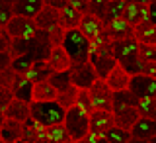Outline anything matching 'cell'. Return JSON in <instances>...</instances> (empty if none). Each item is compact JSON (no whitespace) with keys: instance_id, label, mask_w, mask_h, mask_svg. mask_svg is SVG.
<instances>
[{"instance_id":"9a60e30c","label":"cell","mask_w":156,"mask_h":143,"mask_svg":"<svg viewBox=\"0 0 156 143\" xmlns=\"http://www.w3.org/2000/svg\"><path fill=\"white\" fill-rule=\"evenodd\" d=\"M41 8H43V0H16V2H12V12L18 18L33 20Z\"/></svg>"},{"instance_id":"ffe728a7","label":"cell","mask_w":156,"mask_h":143,"mask_svg":"<svg viewBox=\"0 0 156 143\" xmlns=\"http://www.w3.org/2000/svg\"><path fill=\"white\" fill-rule=\"evenodd\" d=\"M129 75L121 69L119 65H115L113 67V71L109 73V75L105 77V85H107V88H109L111 92H121V90H127V86H129Z\"/></svg>"},{"instance_id":"30bf717a","label":"cell","mask_w":156,"mask_h":143,"mask_svg":"<svg viewBox=\"0 0 156 143\" xmlns=\"http://www.w3.org/2000/svg\"><path fill=\"white\" fill-rule=\"evenodd\" d=\"M49 51H51V43H49L45 32H37L31 39H27V51H26V55L31 57L33 63H35V61H47Z\"/></svg>"},{"instance_id":"4316f807","label":"cell","mask_w":156,"mask_h":143,"mask_svg":"<svg viewBox=\"0 0 156 143\" xmlns=\"http://www.w3.org/2000/svg\"><path fill=\"white\" fill-rule=\"evenodd\" d=\"M136 102H139V100H136L129 90L113 92V96H111V114L121 112V110H125V108H135Z\"/></svg>"},{"instance_id":"1f68e13d","label":"cell","mask_w":156,"mask_h":143,"mask_svg":"<svg viewBox=\"0 0 156 143\" xmlns=\"http://www.w3.org/2000/svg\"><path fill=\"white\" fill-rule=\"evenodd\" d=\"M76 96H78V90L74 86H68L66 90H62V92H57V98H55V102L58 106L62 108V110H68V108H72V106H76Z\"/></svg>"},{"instance_id":"f35d334b","label":"cell","mask_w":156,"mask_h":143,"mask_svg":"<svg viewBox=\"0 0 156 143\" xmlns=\"http://www.w3.org/2000/svg\"><path fill=\"white\" fill-rule=\"evenodd\" d=\"M76 106L80 108V110H84L88 116L94 112V108H92V102H90V96H88L86 90H78V96H76Z\"/></svg>"},{"instance_id":"c3c4849f","label":"cell","mask_w":156,"mask_h":143,"mask_svg":"<svg viewBox=\"0 0 156 143\" xmlns=\"http://www.w3.org/2000/svg\"><path fill=\"white\" fill-rule=\"evenodd\" d=\"M16 143H26V141H23V139H20V141H16Z\"/></svg>"},{"instance_id":"f1b7e54d","label":"cell","mask_w":156,"mask_h":143,"mask_svg":"<svg viewBox=\"0 0 156 143\" xmlns=\"http://www.w3.org/2000/svg\"><path fill=\"white\" fill-rule=\"evenodd\" d=\"M123 6H125V0H109L105 2V14H104V28L107 24L115 22V20H121V12H123Z\"/></svg>"},{"instance_id":"6da1fadb","label":"cell","mask_w":156,"mask_h":143,"mask_svg":"<svg viewBox=\"0 0 156 143\" xmlns=\"http://www.w3.org/2000/svg\"><path fill=\"white\" fill-rule=\"evenodd\" d=\"M61 47L65 49V53L70 59V65H82L88 63V55H90V41L82 36L78 29H66L62 36Z\"/></svg>"},{"instance_id":"836d02e7","label":"cell","mask_w":156,"mask_h":143,"mask_svg":"<svg viewBox=\"0 0 156 143\" xmlns=\"http://www.w3.org/2000/svg\"><path fill=\"white\" fill-rule=\"evenodd\" d=\"M31 65H33V59L29 55H22V57H16L10 61V69L20 77H26V73L31 69Z\"/></svg>"},{"instance_id":"ee69618b","label":"cell","mask_w":156,"mask_h":143,"mask_svg":"<svg viewBox=\"0 0 156 143\" xmlns=\"http://www.w3.org/2000/svg\"><path fill=\"white\" fill-rule=\"evenodd\" d=\"M10 61H12V59H10L8 53H0V73L10 67Z\"/></svg>"},{"instance_id":"f6af8a7d","label":"cell","mask_w":156,"mask_h":143,"mask_svg":"<svg viewBox=\"0 0 156 143\" xmlns=\"http://www.w3.org/2000/svg\"><path fill=\"white\" fill-rule=\"evenodd\" d=\"M127 143H148V141H140V139H133V137H131Z\"/></svg>"},{"instance_id":"5b68a950","label":"cell","mask_w":156,"mask_h":143,"mask_svg":"<svg viewBox=\"0 0 156 143\" xmlns=\"http://www.w3.org/2000/svg\"><path fill=\"white\" fill-rule=\"evenodd\" d=\"M88 96H90V102H92V108L94 110H101V112H111V96L113 92L107 88V85L100 78H96L94 85L88 88Z\"/></svg>"},{"instance_id":"e0dca14e","label":"cell","mask_w":156,"mask_h":143,"mask_svg":"<svg viewBox=\"0 0 156 143\" xmlns=\"http://www.w3.org/2000/svg\"><path fill=\"white\" fill-rule=\"evenodd\" d=\"M131 137L140 141H150L152 137H156V122L154 120H146V118H139L136 124L131 127Z\"/></svg>"},{"instance_id":"5bb4252c","label":"cell","mask_w":156,"mask_h":143,"mask_svg":"<svg viewBox=\"0 0 156 143\" xmlns=\"http://www.w3.org/2000/svg\"><path fill=\"white\" fill-rule=\"evenodd\" d=\"M133 39L139 45H150L156 47V26L148 20L140 22L139 26L133 28Z\"/></svg>"},{"instance_id":"d6986e66","label":"cell","mask_w":156,"mask_h":143,"mask_svg":"<svg viewBox=\"0 0 156 143\" xmlns=\"http://www.w3.org/2000/svg\"><path fill=\"white\" fill-rule=\"evenodd\" d=\"M22 135H23V124L4 118V122L0 124V139L4 143H16L22 139Z\"/></svg>"},{"instance_id":"7402d4cb","label":"cell","mask_w":156,"mask_h":143,"mask_svg":"<svg viewBox=\"0 0 156 143\" xmlns=\"http://www.w3.org/2000/svg\"><path fill=\"white\" fill-rule=\"evenodd\" d=\"M2 116L6 118V120H14V122H20V124H26L29 120V104L20 102V100H12L8 104V108L2 112Z\"/></svg>"},{"instance_id":"f546056e","label":"cell","mask_w":156,"mask_h":143,"mask_svg":"<svg viewBox=\"0 0 156 143\" xmlns=\"http://www.w3.org/2000/svg\"><path fill=\"white\" fill-rule=\"evenodd\" d=\"M139 118H146V120H154L156 122V98H144L139 100L135 106Z\"/></svg>"},{"instance_id":"e575fe53","label":"cell","mask_w":156,"mask_h":143,"mask_svg":"<svg viewBox=\"0 0 156 143\" xmlns=\"http://www.w3.org/2000/svg\"><path fill=\"white\" fill-rule=\"evenodd\" d=\"M101 137H104L107 143H127V141L131 139V134H129V131H123V130H119V127L113 126V127H109V130H107Z\"/></svg>"},{"instance_id":"bcb514c9","label":"cell","mask_w":156,"mask_h":143,"mask_svg":"<svg viewBox=\"0 0 156 143\" xmlns=\"http://www.w3.org/2000/svg\"><path fill=\"white\" fill-rule=\"evenodd\" d=\"M96 143H107V141L104 139V137H98V139H96Z\"/></svg>"},{"instance_id":"ba28073f","label":"cell","mask_w":156,"mask_h":143,"mask_svg":"<svg viewBox=\"0 0 156 143\" xmlns=\"http://www.w3.org/2000/svg\"><path fill=\"white\" fill-rule=\"evenodd\" d=\"M4 32L10 36V39H31V37L39 32V29L35 28L33 20L14 16V18L8 22V26L4 28Z\"/></svg>"},{"instance_id":"8d00e7d4","label":"cell","mask_w":156,"mask_h":143,"mask_svg":"<svg viewBox=\"0 0 156 143\" xmlns=\"http://www.w3.org/2000/svg\"><path fill=\"white\" fill-rule=\"evenodd\" d=\"M14 18V12H12V2L8 0H0V29H4L8 26V22Z\"/></svg>"},{"instance_id":"d590c367","label":"cell","mask_w":156,"mask_h":143,"mask_svg":"<svg viewBox=\"0 0 156 143\" xmlns=\"http://www.w3.org/2000/svg\"><path fill=\"white\" fill-rule=\"evenodd\" d=\"M26 51H27V39H12L10 41V49H8L10 59L26 55Z\"/></svg>"},{"instance_id":"7a4b0ae2","label":"cell","mask_w":156,"mask_h":143,"mask_svg":"<svg viewBox=\"0 0 156 143\" xmlns=\"http://www.w3.org/2000/svg\"><path fill=\"white\" fill-rule=\"evenodd\" d=\"M65 110L57 102H31L29 104V120H33L41 127H51L62 124Z\"/></svg>"},{"instance_id":"681fc988","label":"cell","mask_w":156,"mask_h":143,"mask_svg":"<svg viewBox=\"0 0 156 143\" xmlns=\"http://www.w3.org/2000/svg\"><path fill=\"white\" fill-rule=\"evenodd\" d=\"M0 143H4V141H2V139H0Z\"/></svg>"},{"instance_id":"8992f818","label":"cell","mask_w":156,"mask_h":143,"mask_svg":"<svg viewBox=\"0 0 156 143\" xmlns=\"http://www.w3.org/2000/svg\"><path fill=\"white\" fill-rule=\"evenodd\" d=\"M127 90H129L136 100L156 98V78H150V77H144V75H135V77L129 78Z\"/></svg>"},{"instance_id":"52a82bcc","label":"cell","mask_w":156,"mask_h":143,"mask_svg":"<svg viewBox=\"0 0 156 143\" xmlns=\"http://www.w3.org/2000/svg\"><path fill=\"white\" fill-rule=\"evenodd\" d=\"M121 20L129 28L139 26L140 22L148 20V2H139V0H125L123 12H121Z\"/></svg>"},{"instance_id":"7bdbcfd3","label":"cell","mask_w":156,"mask_h":143,"mask_svg":"<svg viewBox=\"0 0 156 143\" xmlns=\"http://www.w3.org/2000/svg\"><path fill=\"white\" fill-rule=\"evenodd\" d=\"M10 36L4 29H0V53H8V49H10Z\"/></svg>"},{"instance_id":"4dcf8cb0","label":"cell","mask_w":156,"mask_h":143,"mask_svg":"<svg viewBox=\"0 0 156 143\" xmlns=\"http://www.w3.org/2000/svg\"><path fill=\"white\" fill-rule=\"evenodd\" d=\"M45 141L47 143H72L68 134L65 131V127H62V124L45 127Z\"/></svg>"},{"instance_id":"3957f363","label":"cell","mask_w":156,"mask_h":143,"mask_svg":"<svg viewBox=\"0 0 156 143\" xmlns=\"http://www.w3.org/2000/svg\"><path fill=\"white\" fill-rule=\"evenodd\" d=\"M62 127L68 134L72 143H78L82 137H86L90 131H88V114L84 110H80L78 106H72L65 112V118H62Z\"/></svg>"},{"instance_id":"ac0fdd59","label":"cell","mask_w":156,"mask_h":143,"mask_svg":"<svg viewBox=\"0 0 156 143\" xmlns=\"http://www.w3.org/2000/svg\"><path fill=\"white\" fill-rule=\"evenodd\" d=\"M47 65L51 67L53 73H62V71H70V59L65 53L62 47H51L49 51V57H47Z\"/></svg>"},{"instance_id":"ab89813d","label":"cell","mask_w":156,"mask_h":143,"mask_svg":"<svg viewBox=\"0 0 156 143\" xmlns=\"http://www.w3.org/2000/svg\"><path fill=\"white\" fill-rule=\"evenodd\" d=\"M139 61H144V63H156V47H150V45H139Z\"/></svg>"},{"instance_id":"277c9868","label":"cell","mask_w":156,"mask_h":143,"mask_svg":"<svg viewBox=\"0 0 156 143\" xmlns=\"http://www.w3.org/2000/svg\"><path fill=\"white\" fill-rule=\"evenodd\" d=\"M88 63L92 65L96 73V78L100 81H105V77L113 71V67L117 65L113 55H111V47L109 43L107 45H98L90 49V55H88Z\"/></svg>"},{"instance_id":"7dc6e473","label":"cell","mask_w":156,"mask_h":143,"mask_svg":"<svg viewBox=\"0 0 156 143\" xmlns=\"http://www.w3.org/2000/svg\"><path fill=\"white\" fill-rule=\"evenodd\" d=\"M2 122H4V116H2V114H0V124H2Z\"/></svg>"},{"instance_id":"7c38bea8","label":"cell","mask_w":156,"mask_h":143,"mask_svg":"<svg viewBox=\"0 0 156 143\" xmlns=\"http://www.w3.org/2000/svg\"><path fill=\"white\" fill-rule=\"evenodd\" d=\"M78 32H80L90 43H94L96 39L100 37L101 33H104V24H101L98 18H94L90 12H88V14H82L80 24H78Z\"/></svg>"},{"instance_id":"d4e9b609","label":"cell","mask_w":156,"mask_h":143,"mask_svg":"<svg viewBox=\"0 0 156 143\" xmlns=\"http://www.w3.org/2000/svg\"><path fill=\"white\" fill-rule=\"evenodd\" d=\"M51 75H53V71H51V67L47 65V61H35L31 65V69L26 73V78L31 85H37V82L47 81Z\"/></svg>"},{"instance_id":"484cf974","label":"cell","mask_w":156,"mask_h":143,"mask_svg":"<svg viewBox=\"0 0 156 143\" xmlns=\"http://www.w3.org/2000/svg\"><path fill=\"white\" fill-rule=\"evenodd\" d=\"M22 139L26 143H47L45 141V127L35 124L33 120H27L23 124V135Z\"/></svg>"},{"instance_id":"cb8c5ba5","label":"cell","mask_w":156,"mask_h":143,"mask_svg":"<svg viewBox=\"0 0 156 143\" xmlns=\"http://www.w3.org/2000/svg\"><path fill=\"white\" fill-rule=\"evenodd\" d=\"M136 120H139V114H136L135 108H125V110L113 114V126L123 131H131V127L136 124Z\"/></svg>"},{"instance_id":"4fadbf2b","label":"cell","mask_w":156,"mask_h":143,"mask_svg":"<svg viewBox=\"0 0 156 143\" xmlns=\"http://www.w3.org/2000/svg\"><path fill=\"white\" fill-rule=\"evenodd\" d=\"M33 24L39 32H49L55 26H58V10L49 6L47 2H43V8L39 10V14L33 18Z\"/></svg>"},{"instance_id":"9c48e42d","label":"cell","mask_w":156,"mask_h":143,"mask_svg":"<svg viewBox=\"0 0 156 143\" xmlns=\"http://www.w3.org/2000/svg\"><path fill=\"white\" fill-rule=\"evenodd\" d=\"M96 81V73L90 63H82V65H72L70 67V85L76 90H88Z\"/></svg>"},{"instance_id":"d6a6232c","label":"cell","mask_w":156,"mask_h":143,"mask_svg":"<svg viewBox=\"0 0 156 143\" xmlns=\"http://www.w3.org/2000/svg\"><path fill=\"white\" fill-rule=\"evenodd\" d=\"M47 82L55 88V92H62L66 90L70 85V71H62V73H53L51 77L47 78Z\"/></svg>"},{"instance_id":"44dd1931","label":"cell","mask_w":156,"mask_h":143,"mask_svg":"<svg viewBox=\"0 0 156 143\" xmlns=\"http://www.w3.org/2000/svg\"><path fill=\"white\" fill-rule=\"evenodd\" d=\"M104 32H105L107 39H109V43L111 41H121V39L133 37V28H129L123 20H115V22L107 24V26L104 28Z\"/></svg>"},{"instance_id":"b9f144b4","label":"cell","mask_w":156,"mask_h":143,"mask_svg":"<svg viewBox=\"0 0 156 143\" xmlns=\"http://www.w3.org/2000/svg\"><path fill=\"white\" fill-rule=\"evenodd\" d=\"M14 100V96H12V92L8 90V88H0V114H2L4 110L8 108V104Z\"/></svg>"},{"instance_id":"60d3db41","label":"cell","mask_w":156,"mask_h":143,"mask_svg":"<svg viewBox=\"0 0 156 143\" xmlns=\"http://www.w3.org/2000/svg\"><path fill=\"white\" fill-rule=\"evenodd\" d=\"M16 73H14L12 71V69H4V71L2 73H0V88H8V90H10V88H12V85H14V81H16Z\"/></svg>"},{"instance_id":"603a6c76","label":"cell","mask_w":156,"mask_h":143,"mask_svg":"<svg viewBox=\"0 0 156 143\" xmlns=\"http://www.w3.org/2000/svg\"><path fill=\"white\" fill-rule=\"evenodd\" d=\"M31 88L33 85L27 81L26 77H16V81H14L12 88H10V92H12L14 100H20V102H26V104H31Z\"/></svg>"},{"instance_id":"74e56055","label":"cell","mask_w":156,"mask_h":143,"mask_svg":"<svg viewBox=\"0 0 156 143\" xmlns=\"http://www.w3.org/2000/svg\"><path fill=\"white\" fill-rule=\"evenodd\" d=\"M47 33V39H49V43H51V47H61V43H62V36H65V29H62L61 26H55L53 29H49Z\"/></svg>"},{"instance_id":"8fae6325","label":"cell","mask_w":156,"mask_h":143,"mask_svg":"<svg viewBox=\"0 0 156 143\" xmlns=\"http://www.w3.org/2000/svg\"><path fill=\"white\" fill-rule=\"evenodd\" d=\"M109 127H113V114L111 112L94 110L88 116V131L96 137H101Z\"/></svg>"},{"instance_id":"83f0119b","label":"cell","mask_w":156,"mask_h":143,"mask_svg":"<svg viewBox=\"0 0 156 143\" xmlns=\"http://www.w3.org/2000/svg\"><path fill=\"white\" fill-rule=\"evenodd\" d=\"M55 98H57V92L47 81L33 85V88H31V102H55Z\"/></svg>"},{"instance_id":"2e32d148","label":"cell","mask_w":156,"mask_h":143,"mask_svg":"<svg viewBox=\"0 0 156 143\" xmlns=\"http://www.w3.org/2000/svg\"><path fill=\"white\" fill-rule=\"evenodd\" d=\"M80 18H82V14L76 8H72V4L68 0L65 2V6L58 10V26L65 29V32L66 29H78Z\"/></svg>"}]
</instances>
